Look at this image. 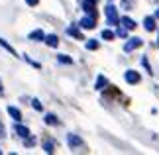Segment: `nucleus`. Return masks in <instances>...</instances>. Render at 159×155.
<instances>
[{
	"label": "nucleus",
	"instance_id": "obj_26",
	"mask_svg": "<svg viewBox=\"0 0 159 155\" xmlns=\"http://www.w3.org/2000/svg\"><path fill=\"white\" fill-rule=\"evenodd\" d=\"M26 4H28V6H38L39 0H26Z\"/></svg>",
	"mask_w": 159,
	"mask_h": 155
},
{
	"label": "nucleus",
	"instance_id": "obj_9",
	"mask_svg": "<svg viewBox=\"0 0 159 155\" xmlns=\"http://www.w3.org/2000/svg\"><path fill=\"white\" fill-rule=\"evenodd\" d=\"M14 132L20 135V138H24V139H26L28 135H30V130H28L26 126H22V124H16V126H14Z\"/></svg>",
	"mask_w": 159,
	"mask_h": 155
},
{
	"label": "nucleus",
	"instance_id": "obj_10",
	"mask_svg": "<svg viewBox=\"0 0 159 155\" xmlns=\"http://www.w3.org/2000/svg\"><path fill=\"white\" fill-rule=\"evenodd\" d=\"M67 34L73 35L75 39H84V38H83V32H81L77 26H69V28H67Z\"/></svg>",
	"mask_w": 159,
	"mask_h": 155
},
{
	"label": "nucleus",
	"instance_id": "obj_15",
	"mask_svg": "<svg viewBox=\"0 0 159 155\" xmlns=\"http://www.w3.org/2000/svg\"><path fill=\"white\" fill-rule=\"evenodd\" d=\"M143 26H145V30H148V32H153V30H155V18L148 16V18L143 20Z\"/></svg>",
	"mask_w": 159,
	"mask_h": 155
},
{
	"label": "nucleus",
	"instance_id": "obj_16",
	"mask_svg": "<svg viewBox=\"0 0 159 155\" xmlns=\"http://www.w3.org/2000/svg\"><path fill=\"white\" fill-rule=\"evenodd\" d=\"M43 120H45L47 126H59V120H57V116H55V114H45Z\"/></svg>",
	"mask_w": 159,
	"mask_h": 155
},
{
	"label": "nucleus",
	"instance_id": "obj_28",
	"mask_svg": "<svg viewBox=\"0 0 159 155\" xmlns=\"http://www.w3.org/2000/svg\"><path fill=\"white\" fill-rule=\"evenodd\" d=\"M0 94H4V86H2V80H0Z\"/></svg>",
	"mask_w": 159,
	"mask_h": 155
},
{
	"label": "nucleus",
	"instance_id": "obj_7",
	"mask_svg": "<svg viewBox=\"0 0 159 155\" xmlns=\"http://www.w3.org/2000/svg\"><path fill=\"white\" fill-rule=\"evenodd\" d=\"M28 39H32V41H45V34H43V30H34V32H30Z\"/></svg>",
	"mask_w": 159,
	"mask_h": 155
},
{
	"label": "nucleus",
	"instance_id": "obj_29",
	"mask_svg": "<svg viewBox=\"0 0 159 155\" xmlns=\"http://www.w3.org/2000/svg\"><path fill=\"white\" fill-rule=\"evenodd\" d=\"M155 18H159V8H157V10H155Z\"/></svg>",
	"mask_w": 159,
	"mask_h": 155
},
{
	"label": "nucleus",
	"instance_id": "obj_20",
	"mask_svg": "<svg viewBox=\"0 0 159 155\" xmlns=\"http://www.w3.org/2000/svg\"><path fill=\"white\" fill-rule=\"evenodd\" d=\"M43 151H45V153H53V151H55L53 141H45V144H43Z\"/></svg>",
	"mask_w": 159,
	"mask_h": 155
},
{
	"label": "nucleus",
	"instance_id": "obj_18",
	"mask_svg": "<svg viewBox=\"0 0 159 155\" xmlns=\"http://www.w3.org/2000/svg\"><path fill=\"white\" fill-rule=\"evenodd\" d=\"M87 49H89V51L98 49V41H96V39H89V41H87Z\"/></svg>",
	"mask_w": 159,
	"mask_h": 155
},
{
	"label": "nucleus",
	"instance_id": "obj_24",
	"mask_svg": "<svg viewBox=\"0 0 159 155\" xmlns=\"http://www.w3.org/2000/svg\"><path fill=\"white\" fill-rule=\"evenodd\" d=\"M24 59H26V61H28V63H30V65H32V67H35V69H39V67H41L39 63H35V61H34V59H30V57H28V55H24Z\"/></svg>",
	"mask_w": 159,
	"mask_h": 155
},
{
	"label": "nucleus",
	"instance_id": "obj_8",
	"mask_svg": "<svg viewBox=\"0 0 159 155\" xmlns=\"http://www.w3.org/2000/svg\"><path fill=\"white\" fill-rule=\"evenodd\" d=\"M120 26H124L126 30H136V26L138 24L132 20V18H128V16H124V18H120Z\"/></svg>",
	"mask_w": 159,
	"mask_h": 155
},
{
	"label": "nucleus",
	"instance_id": "obj_22",
	"mask_svg": "<svg viewBox=\"0 0 159 155\" xmlns=\"http://www.w3.org/2000/svg\"><path fill=\"white\" fill-rule=\"evenodd\" d=\"M32 106H34V110H38V112L43 110V106H41V102L38 100V98H34V100H32Z\"/></svg>",
	"mask_w": 159,
	"mask_h": 155
},
{
	"label": "nucleus",
	"instance_id": "obj_23",
	"mask_svg": "<svg viewBox=\"0 0 159 155\" xmlns=\"http://www.w3.org/2000/svg\"><path fill=\"white\" fill-rule=\"evenodd\" d=\"M116 35H120V38H128V30L122 26V28H118V32H116Z\"/></svg>",
	"mask_w": 159,
	"mask_h": 155
},
{
	"label": "nucleus",
	"instance_id": "obj_1",
	"mask_svg": "<svg viewBox=\"0 0 159 155\" xmlns=\"http://www.w3.org/2000/svg\"><path fill=\"white\" fill-rule=\"evenodd\" d=\"M104 12H106V20H108V24H110V26H116V24L120 22V18H118V12H116V6H114L112 2H108V4L104 6Z\"/></svg>",
	"mask_w": 159,
	"mask_h": 155
},
{
	"label": "nucleus",
	"instance_id": "obj_5",
	"mask_svg": "<svg viewBox=\"0 0 159 155\" xmlns=\"http://www.w3.org/2000/svg\"><path fill=\"white\" fill-rule=\"evenodd\" d=\"M67 144H69L71 149H77V147L83 145V139H81V135H77V134H69L67 135Z\"/></svg>",
	"mask_w": 159,
	"mask_h": 155
},
{
	"label": "nucleus",
	"instance_id": "obj_14",
	"mask_svg": "<svg viewBox=\"0 0 159 155\" xmlns=\"http://www.w3.org/2000/svg\"><path fill=\"white\" fill-rule=\"evenodd\" d=\"M8 114L14 118L16 122H20V120H22V112H20V108H16V106H8Z\"/></svg>",
	"mask_w": 159,
	"mask_h": 155
},
{
	"label": "nucleus",
	"instance_id": "obj_6",
	"mask_svg": "<svg viewBox=\"0 0 159 155\" xmlns=\"http://www.w3.org/2000/svg\"><path fill=\"white\" fill-rule=\"evenodd\" d=\"M94 6H96V0H83V10L87 12V14H90V16H94V18H96V10H94Z\"/></svg>",
	"mask_w": 159,
	"mask_h": 155
},
{
	"label": "nucleus",
	"instance_id": "obj_3",
	"mask_svg": "<svg viewBox=\"0 0 159 155\" xmlns=\"http://www.w3.org/2000/svg\"><path fill=\"white\" fill-rule=\"evenodd\" d=\"M124 79H126V83H130V84H138L139 80H142L139 73H138V71H134V69H128V71L124 73Z\"/></svg>",
	"mask_w": 159,
	"mask_h": 155
},
{
	"label": "nucleus",
	"instance_id": "obj_4",
	"mask_svg": "<svg viewBox=\"0 0 159 155\" xmlns=\"http://www.w3.org/2000/svg\"><path fill=\"white\" fill-rule=\"evenodd\" d=\"M79 26H81L83 30H93V28L96 26V18H94V16H90V14H87L81 22H79Z\"/></svg>",
	"mask_w": 159,
	"mask_h": 155
},
{
	"label": "nucleus",
	"instance_id": "obj_21",
	"mask_svg": "<svg viewBox=\"0 0 159 155\" xmlns=\"http://www.w3.org/2000/svg\"><path fill=\"white\" fill-rule=\"evenodd\" d=\"M142 65L145 67V71H148L149 75H153V71H151V65H149V61H148V57H142Z\"/></svg>",
	"mask_w": 159,
	"mask_h": 155
},
{
	"label": "nucleus",
	"instance_id": "obj_25",
	"mask_svg": "<svg viewBox=\"0 0 159 155\" xmlns=\"http://www.w3.org/2000/svg\"><path fill=\"white\" fill-rule=\"evenodd\" d=\"M26 145H28V147L35 145V138H30V135H28V138H26Z\"/></svg>",
	"mask_w": 159,
	"mask_h": 155
},
{
	"label": "nucleus",
	"instance_id": "obj_11",
	"mask_svg": "<svg viewBox=\"0 0 159 155\" xmlns=\"http://www.w3.org/2000/svg\"><path fill=\"white\" fill-rule=\"evenodd\" d=\"M0 47H2V49H6V51H8V53L12 55V57H18V53H16V49H14V47H12V45H10V43H8V41H6V39H2V38H0Z\"/></svg>",
	"mask_w": 159,
	"mask_h": 155
},
{
	"label": "nucleus",
	"instance_id": "obj_27",
	"mask_svg": "<svg viewBox=\"0 0 159 155\" xmlns=\"http://www.w3.org/2000/svg\"><path fill=\"white\" fill-rule=\"evenodd\" d=\"M4 135H6V130H4V126H2V124H0V139H2Z\"/></svg>",
	"mask_w": 159,
	"mask_h": 155
},
{
	"label": "nucleus",
	"instance_id": "obj_13",
	"mask_svg": "<svg viewBox=\"0 0 159 155\" xmlns=\"http://www.w3.org/2000/svg\"><path fill=\"white\" fill-rule=\"evenodd\" d=\"M45 43H47L49 47H57V45H59V38H57L55 34H49V35H45Z\"/></svg>",
	"mask_w": 159,
	"mask_h": 155
},
{
	"label": "nucleus",
	"instance_id": "obj_17",
	"mask_svg": "<svg viewBox=\"0 0 159 155\" xmlns=\"http://www.w3.org/2000/svg\"><path fill=\"white\" fill-rule=\"evenodd\" d=\"M57 61H59V63H63V65H73V59L67 57V55H57Z\"/></svg>",
	"mask_w": 159,
	"mask_h": 155
},
{
	"label": "nucleus",
	"instance_id": "obj_19",
	"mask_svg": "<svg viewBox=\"0 0 159 155\" xmlns=\"http://www.w3.org/2000/svg\"><path fill=\"white\" fill-rule=\"evenodd\" d=\"M114 32H110V30H104V32H102V39H106V41H112L114 39Z\"/></svg>",
	"mask_w": 159,
	"mask_h": 155
},
{
	"label": "nucleus",
	"instance_id": "obj_2",
	"mask_svg": "<svg viewBox=\"0 0 159 155\" xmlns=\"http://www.w3.org/2000/svg\"><path fill=\"white\" fill-rule=\"evenodd\" d=\"M142 45H143V39H139V38H130V39L124 43V51L130 53V51H134V49H138V47H142Z\"/></svg>",
	"mask_w": 159,
	"mask_h": 155
},
{
	"label": "nucleus",
	"instance_id": "obj_12",
	"mask_svg": "<svg viewBox=\"0 0 159 155\" xmlns=\"http://www.w3.org/2000/svg\"><path fill=\"white\" fill-rule=\"evenodd\" d=\"M96 90H102V89H106V86H108V79L104 77V75H98V77H96Z\"/></svg>",
	"mask_w": 159,
	"mask_h": 155
},
{
	"label": "nucleus",
	"instance_id": "obj_30",
	"mask_svg": "<svg viewBox=\"0 0 159 155\" xmlns=\"http://www.w3.org/2000/svg\"><path fill=\"white\" fill-rule=\"evenodd\" d=\"M0 153H2V149H0Z\"/></svg>",
	"mask_w": 159,
	"mask_h": 155
}]
</instances>
